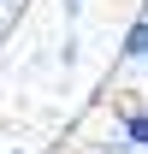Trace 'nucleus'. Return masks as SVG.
I'll return each instance as SVG.
<instances>
[{"label":"nucleus","mask_w":148,"mask_h":154,"mask_svg":"<svg viewBox=\"0 0 148 154\" xmlns=\"http://www.w3.org/2000/svg\"><path fill=\"white\" fill-rule=\"evenodd\" d=\"M119 136L130 148H148V113H119Z\"/></svg>","instance_id":"obj_1"},{"label":"nucleus","mask_w":148,"mask_h":154,"mask_svg":"<svg viewBox=\"0 0 148 154\" xmlns=\"http://www.w3.org/2000/svg\"><path fill=\"white\" fill-rule=\"evenodd\" d=\"M125 59H130V65H142V59H148V18H136V24L125 30Z\"/></svg>","instance_id":"obj_2"},{"label":"nucleus","mask_w":148,"mask_h":154,"mask_svg":"<svg viewBox=\"0 0 148 154\" xmlns=\"http://www.w3.org/2000/svg\"><path fill=\"white\" fill-rule=\"evenodd\" d=\"M77 12H83V0H65V18H77Z\"/></svg>","instance_id":"obj_3"},{"label":"nucleus","mask_w":148,"mask_h":154,"mask_svg":"<svg viewBox=\"0 0 148 154\" xmlns=\"http://www.w3.org/2000/svg\"><path fill=\"white\" fill-rule=\"evenodd\" d=\"M12 154H30V148H12Z\"/></svg>","instance_id":"obj_4"}]
</instances>
